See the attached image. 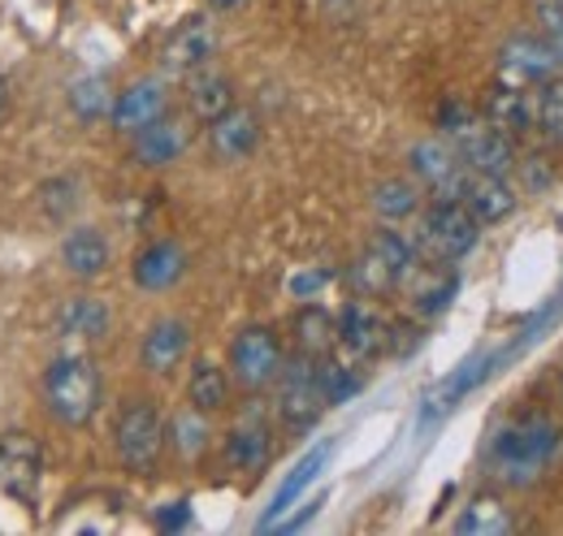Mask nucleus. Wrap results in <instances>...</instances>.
I'll list each match as a JSON object with an SVG mask.
<instances>
[{
	"instance_id": "obj_1",
	"label": "nucleus",
	"mask_w": 563,
	"mask_h": 536,
	"mask_svg": "<svg viewBox=\"0 0 563 536\" xmlns=\"http://www.w3.org/2000/svg\"><path fill=\"white\" fill-rule=\"evenodd\" d=\"M560 424L547 411H520L494 433L490 464L507 484L525 489V484H533L542 471L551 468V459L560 455Z\"/></svg>"
},
{
	"instance_id": "obj_2",
	"label": "nucleus",
	"mask_w": 563,
	"mask_h": 536,
	"mask_svg": "<svg viewBox=\"0 0 563 536\" xmlns=\"http://www.w3.org/2000/svg\"><path fill=\"white\" fill-rule=\"evenodd\" d=\"M100 394H104L100 368H96L91 355H82V350L57 355V359L48 364V372H44V402H48L53 420H62L66 428L91 424L96 411H100Z\"/></svg>"
},
{
	"instance_id": "obj_3",
	"label": "nucleus",
	"mask_w": 563,
	"mask_h": 536,
	"mask_svg": "<svg viewBox=\"0 0 563 536\" xmlns=\"http://www.w3.org/2000/svg\"><path fill=\"white\" fill-rule=\"evenodd\" d=\"M477 238H482V221L468 212L464 200H433L417 225V252L433 265H455L473 256Z\"/></svg>"
},
{
	"instance_id": "obj_4",
	"label": "nucleus",
	"mask_w": 563,
	"mask_h": 536,
	"mask_svg": "<svg viewBox=\"0 0 563 536\" xmlns=\"http://www.w3.org/2000/svg\"><path fill=\"white\" fill-rule=\"evenodd\" d=\"M169 442V428H165V415L156 411V402L131 399L122 406L118 424H113V446H118V459L131 471H147L161 464V450Z\"/></svg>"
},
{
	"instance_id": "obj_5",
	"label": "nucleus",
	"mask_w": 563,
	"mask_h": 536,
	"mask_svg": "<svg viewBox=\"0 0 563 536\" xmlns=\"http://www.w3.org/2000/svg\"><path fill=\"white\" fill-rule=\"evenodd\" d=\"M278 420L290 428V433H308V428H317V420L325 415V394H321V381H317V359H308V355H299L295 350V359H286L278 372Z\"/></svg>"
},
{
	"instance_id": "obj_6",
	"label": "nucleus",
	"mask_w": 563,
	"mask_h": 536,
	"mask_svg": "<svg viewBox=\"0 0 563 536\" xmlns=\"http://www.w3.org/2000/svg\"><path fill=\"white\" fill-rule=\"evenodd\" d=\"M408 169H412V178L421 182L433 200H460L464 187H468V174H473L460 160L451 138H421V143H412Z\"/></svg>"
},
{
	"instance_id": "obj_7",
	"label": "nucleus",
	"mask_w": 563,
	"mask_h": 536,
	"mask_svg": "<svg viewBox=\"0 0 563 536\" xmlns=\"http://www.w3.org/2000/svg\"><path fill=\"white\" fill-rule=\"evenodd\" d=\"M282 364H286V350H282L278 334L265 330V325H247L243 334L230 342V372H234V381L247 386V390L274 386Z\"/></svg>"
},
{
	"instance_id": "obj_8",
	"label": "nucleus",
	"mask_w": 563,
	"mask_h": 536,
	"mask_svg": "<svg viewBox=\"0 0 563 536\" xmlns=\"http://www.w3.org/2000/svg\"><path fill=\"white\" fill-rule=\"evenodd\" d=\"M44 480V446L31 433H0V493L31 502Z\"/></svg>"
},
{
	"instance_id": "obj_9",
	"label": "nucleus",
	"mask_w": 563,
	"mask_h": 536,
	"mask_svg": "<svg viewBox=\"0 0 563 536\" xmlns=\"http://www.w3.org/2000/svg\"><path fill=\"white\" fill-rule=\"evenodd\" d=\"M451 143L473 174H511L516 169V138L494 131L486 118H473L464 131L451 134Z\"/></svg>"
},
{
	"instance_id": "obj_10",
	"label": "nucleus",
	"mask_w": 563,
	"mask_h": 536,
	"mask_svg": "<svg viewBox=\"0 0 563 536\" xmlns=\"http://www.w3.org/2000/svg\"><path fill=\"white\" fill-rule=\"evenodd\" d=\"M551 74H560V57H555V44L551 40H542V35H516V40L503 44V53H498V82L538 87Z\"/></svg>"
},
{
	"instance_id": "obj_11",
	"label": "nucleus",
	"mask_w": 563,
	"mask_h": 536,
	"mask_svg": "<svg viewBox=\"0 0 563 536\" xmlns=\"http://www.w3.org/2000/svg\"><path fill=\"white\" fill-rule=\"evenodd\" d=\"M225 459H230V468L247 471V476L269 468V459H274V428H269L261 406H247L234 420V428L225 433Z\"/></svg>"
},
{
	"instance_id": "obj_12",
	"label": "nucleus",
	"mask_w": 563,
	"mask_h": 536,
	"mask_svg": "<svg viewBox=\"0 0 563 536\" xmlns=\"http://www.w3.org/2000/svg\"><path fill=\"white\" fill-rule=\"evenodd\" d=\"M165 113H169V91H165V82H161V78H140V82H131L126 91L113 96L109 122H113L118 134H140L143 126H152V122L165 118Z\"/></svg>"
},
{
	"instance_id": "obj_13",
	"label": "nucleus",
	"mask_w": 563,
	"mask_h": 536,
	"mask_svg": "<svg viewBox=\"0 0 563 536\" xmlns=\"http://www.w3.org/2000/svg\"><path fill=\"white\" fill-rule=\"evenodd\" d=\"M212 53H217V31H212V22L209 18H187V22L165 40V48H161V69L187 78V74L209 66Z\"/></svg>"
},
{
	"instance_id": "obj_14",
	"label": "nucleus",
	"mask_w": 563,
	"mask_h": 536,
	"mask_svg": "<svg viewBox=\"0 0 563 536\" xmlns=\"http://www.w3.org/2000/svg\"><path fill=\"white\" fill-rule=\"evenodd\" d=\"M187 350H191V325H187L183 316H161V321H152L147 334H143V346H140L143 372L169 377V372L187 359Z\"/></svg>"
},
{
	"instance_id": "obj_15",
	"label": "nucleus",
	"mask_w": 563,
	"mask_h": 536,
	"mask_svg": "<svg viewBox=\"0 0 563 536\" xmlns=\"http://www.w3.org/2000/svg\"><path fill=\"white\" fill-rule=\"evenodd\" d=\"M386 330L390 321L373 308V299H352L339 312V346L355 359H377L386 350Z\"/></svg>"
},
{
	"instance_id": "obj_16",
	"label": "nucleus",
	"mask_w": 563,
	"mask_h": 536,
	"mask_svg": "<svg viewBox=\"0 0 563 536\" xmlns=\"http://www.w3.org/2000/svg\"><path fill=\"white\" fill-rule=\"evenodd\" d=\"M209 147H212V156L225 160V165L247 160V156L261 147V118H256L252 109H243V104L225 109L221 118L209 122Z\"/></svg>"
},
{
	"instance_id": "obj_17",
	"label": "nucleus",
	"mask_w": 563,
	"mask_h": 536,
	"mask_svg": "<svg viewBox=\"0 0 563 536\" xmlns=\"http://www.w3.org/2000/svg\"><path fill=\"white\" fill-rule=\"evenodd\" d=\"M135 143V160L147 165V169H165V165H174V160H183V152L191 147V126H187V118H156L152 126H143L140 134H131Z\"/></svg>"
},
{
	"instance_id": "obj_18",
	"label": "nucleus",
	"mask_w": 563,
	"mask_h": 536,
	"mask_svg": "<svg viewBox=\"0 0 563 536\" xmlns=\"http://www.w3.org/2000/svg\"><path fill=\"white\" fill-rule=\"evenodd\" d=\"M494 364H498V355H482V359H468L464 368H455L446 381H438V386L424 394L421 420H429V424H433V420H446V415H451L460 402L468 399V394H473V390H477V386L490 377Z\"/></svg>"
},
{
	"instance_id": "obj_19",
	"label": "nucleus",
	"mask_w": 563,
	"mask_h": 536,
	"mask_svg": "<svg viewBox=\"0 0 563 536\" xmlns=\"http://www.w3.org/2000/svg\"><path fill=\"white\" fill-rule=\"evenodd\" d=\"M325 464H330V442L312 446V450H308V455H303V459L290 468V476L278 484V493L269 498V511L261 515V528H278L282 515H286V511H290V506H295V502H299V498H303V493L317 484V476L325 471Z\"/></svg>"
},
{
	"instance_id": "obj_20",
	"label": "nucleus",
	"mask_w": 563,
	"mask_h": 536,
	"mask_svg": "<svg viewBox=\"0 0 563 536\" xmlns=\"http://www.w3.org/2000/svg\"><path fill=\"white\" fill-rule=\"evenodd\" d=\"M187 272V252L174 243V238H156L147 243L135 260V286L147 290V294H161L169 286H178Z\"/></svg>"
},
{
	"instance_id": "obj_21",
	"label": "nucleus",
	"mask_w": 563,
	"mask_h": 536,
	"mask_svg": "<svg viewBox=\"0 0 563 536\" xmlns=\"http://www.w3.org/2000/svg\"><path fill=\"white\" fill-rule=\"evenodd\" d=\"M460 200L468 203V212L482 221V225H498L516 212V187L507 182V174H468V187Z\"/></svg>"
},
{
	"instance_id": "obj_22",
	"label": "nucleus",
	"mask_w": 563,
	"mask_h": 536,
	"mask_svg": "<svg viewBox=\"0 0 563 536\" xmlns=\"http://www.w3.org/2000/svg\"><path fill=\"white\" fill-rule=\"evenodd\" d=\"M494 131L503 134H525L533 131V87H511V82H494V91L486 96V113Z\"/></svg>"
},
{
	"instance_id": "obj_23",
	"label": "nucleus",
	"mask_w": 563,
	"mask_h": 536,
	"mask_svg": "<svg viewBox=\"0 0 563 536\" xmlns=\"http://www.w3.org/2000/svg\"><path fill=\"white\" fill-rule=\"evenodd\" d=\"M290 330H295V350L308 355V359H325L339 346V316L325 312V308H317V303L299 308L295 321H290Z\"/></svg>"
},
{
	"instance_id": "obj_24",
	"label": "nucleus",
	"mask_w": 563,
	"mask_h": 536,
	"mask_svg": "<svg viewBox=\"0 0 563 536\" xmlns=\"http://www.w3.org/2000/svg\"><path fill=\"white\" fill-rule=\"evenodd\" d=\"M57 334L66 342H100L109 334V308L96 294H74L57 312Z\"/></svg>"
},
{
	"instance_id": "obj_25",
	"label": "nucleus",
	"mask_w": 563,
	"mask_h": 536,
	"mask_svg": "<svg viewBox=\"0 0 563 536\" xmlns=\"http://www.w3.org/2000/svg\"><path fill=\"white\" fill-rule=\"evenodd\" d=\"M187 104H191V113L200 122H212L225 109H234V82L212 66L196 69V74H187Z\"/></svg>"
},
{
	"instance_id": "obj_26",
	"label": "nucleus",
	"mask_w": 563,
	"mask_h": 536,
	"mask_svg": "<svg viewBox=\"0 0 563 536\" xmlns=\"http://www.w3.org/2000/svg\"><path fill=\"white\" fill-rule=\"evenodd\" d=\"M62 265L70 268L74 277H100L109 268V238L91 225H78L62 243Z\"/></svg>"
},
{
	"instance_id": "obj_27",
	"label": "nucleus",
	"mask_w": 563,
	"mask_h": 536,
	"mask_svg": "<svg viewBox=\"0 0 563 536\" xmlns=\"http://www.w3.org/2000/svg\"><path fill=\"white\" fill-rule=\"evenodd\" d=\"M511 528H516V520H511V511L494 493H477L460 511V520H455V533L464 536H507Z\"/></svg>"
},
{
	"instance_id": "obj_28",
	"label": "nucleus",
	"mask_w": 563,
	"mask_h": 536,
	"mask_svg": "<svg viewBox=\"0 0 563 536\" xmlns=\"http://www.w3.org/2000/svg\"><path fill=\"white\" fill-rule=\"evenodd\" d=\"M347 277H352V286H355V294H360V299H386L390 290H399V286H404V277L386 265V256H382V252H373V247H364V252H360V260L352 265Z\"/></svg>"
},
{
	"instance_id": "obj_29",
	"label": "nucleus",
	"mask_w": 563,
	"mask_h": 536,
	"mask_svg": "<svg viewBox=\"0 0 563 536\" xmlns=\"http://www.w3.org/2000/svg\"><path fill=\"white\" fill-rule=\"evenodd\" d=\"M373 212L382 221H408L421 212V182L417 178H386L373 187Z\"/></svg>"
},
{
	"instance_id": "obj_30",
	"label": "nucleus",
	"mask_w": 563,
	"mask_h": 536,
	"mask_svg": "<svg viewBox=\"0 0 563 536\" xmlns=\"http://www.w3.org/2000/svg\"><path fill=\"white\" fill-rule=\"evenodd\" d=\"M187 394H191V406H200L205 415L225 411V406H230V377H225V368L212 364V359H200V364L191 368Z\"/></svg>"
},
{
	"instance_id": "obj_31",
	"label": "nucleus",
	"mask_w": 563,
	"mask_h": 536,
	"mask_svg": "<svg viewBox=\"0 0 563 536\" xmlns=\"http://www.w3.org/2000/svg\"><path fill=\"white\" fill-rule=\"evenodd\" d=\"M417 312L421 316H438V312H446L451 308V299H455V286H460V277L451 272V268H421L417 265Z\"/></svg>"
},
{
	"instance_id": "obj_32",
	"label": "nucleus",
	"mask_w": 563,
	"mask_h": 536,
	"mask_svg": "<svg viewBox=\"0 0 563 536\" xmlns=\"http://www.w3.org/2000/svg\"><path fill=\"white\" fill-rule=\"evenodd\" d=\"M533 126L563 147V74H551L533 87Z\"/></svg>"
},
{
	"instance_id": "obj_33",
	"label": "nucleus",
	"mask_w": 563,
	"mask_h": 536,
	"mask_svg": "<svg viewBox=\"0 0 563 536\" xmlns=\"http://www.w3.org/2000/svg\"><path fill=\"white\" fill-rule=\"evenodd\" d=\"M70 109L78 122H100L113 113V91H109V78L100 74H87L70 87Z\"/></svg>"
},
{
	"instance_id": "obj_34",
	"label": "nucleus",
	"mask_w": 563,
	"mask_h": 536,
	"mask_svg": "<svg viewBox=\"0 0 563 536\" xmlns=\"http://www.w3.org/2000/svg\"><path fill=\"white\" fill-rule=\"evenodd\" d=\"M317 381H321V394H325L330 406H343V402H352L364 390V377L355 372L352 364H339L334 355L317 359Z\"/></svg>"
},
{
	"instance_id": "obj_35",
	"label": "nucleus",
	"mask_w": 563,
	"mask_h": 536,
	"mask_svg": "<svg viewBox=\"0 0 563 536\" xmlns=\"http://www.w3.org/2000/svg\"><path fill=\"white\" fill-rule=\"evenodd\" d=\"M169 442H174V450H178L183 459H200V455L209 450V420H205V411H200V406L178 411V415L169 420Z\"/></svg>"
},
{
	"instance_id": "obj_36",
	"label": "nucleus",
	"mask_w": 563,
	"mask_h": 536,
	"mask_svg": "<svg viewBox=\"0 0 563 536\" xmlns=\"http://www.w3.org/2000/svg\"><path fill=\"white\" fill-rule=\"evenodd\" d=\"M330 281H334V272H330V268H303V272H295L286 286H290V294H295V299H317Z\"/></svg>"
},
{
	"instance_id": "obj_37",
	"label": "nucleus",
	"mask_w": 563,
	"mask_h": 536,
	"mask_svg": "<svg viewBox=\"0 0 563 536\" xmlns=\"http://www.w3.org/2000/svg\"><path fill=\"white\" fill-rule=\"evenodd\" d=\"M78 187H74L70 178H57V182H48L44 187V212L48 216H66L74 203H78V196H74Z\"/></svg>"
},
{
	"instance_id": "obj_38",
	"label": "nucleus",
	"mask_w": 563,
	"mask_h": 536,
	"mask_svg": "<svg viewBox=\"0 0 563 536\" xmlns=\"http://www.w3.org/2000/svg\"><path fill=\"white\" fill-rule=\"evenodd\" d=\"M417 346H421V330H417V325L395 321V325L386 330V350H390V355H408V350H417Z\"/></svg>"
},
{
	"instance_id": "obj_39",
	"label": "nucleus",
	"mask_w": 563,
	"mask_h": 536,
	"mask_svg": "<svg viewBox=\"0 0 563 536\" xmlns=\"http://www.w3.org/2000/svg\"><path fill=\"white\" fill-rule=\"evenodd\" d=\"M187 524H191V506L187 502H169L165 511H156V528H165V533H178Z\"/></svg>"
},
{
	"instance_id": "obj_40",
	"label": "nucleus",
	"mask_w": 563,
	"mask_h": 536,
	"mask_svg": "<svg viewBox=\"0 0 563 536\" xmlns=\"http://www.w3.org/2000/svg\"><path fill=\"white\" fill-rule=\"evenodd\" d=\"M538 22L547 35H560L563 31V0H538Z\"/></svg>"
},
{
	"instance_id": "obj_41",
	"label": "nucleus",
	"mask_w": 563,
	"mask_h": 536,
	"mask_svg": "<svg viewBox=\"0 0 563 536\" xmlns=\"http://www.w3.org/2000/svg\"><path fill=\"white\" fill-rule=\"evenodd\" d=\"M212 9H243V4H247V0H209Z\"/></svg>"
},
{
	"instance_id": "obj_42",
	"label": "nucleus",
	"mask_w": 563,
	"mask_h": 536,
	"mask_svg": "<svg viewBox=\"0 0 563 536\" xmlns=\"http://www.w3.org/2000/svg\"><path fill=\"white\" fill-rule=\"evenodd\" d=\"M4 109H9V82L0 78V118H4Z\"/></svg>"
},
{
	"instance_id": "obj_43",
	"label": "nucleus",
	"mask_w": 563,
	"mask_h": 536,
	"mask_svg": "<svg viewBox=\"0 0 563 536\" xmlns=\"http://www.w3.org/2000/svg\"><path fill=\"white\" fill-rule=\"evenodd\" d=\"M547 40L555 44V57H560V69H563V31H560V35H547Z\"/></svg>"
},
{
	"instance_id": "obj_44",
	"label": "nucleus",
	"mask_w": 563,
	"mask_h": 536,
	"mask_svg": "<svg viewBox=\"0 0 563 536\" xmlns=\"http://www.w3.org/2000/svg\"><path fill=\"white\" fill-rule=\"evenodd\" d=\"M330 4H334V0H330Z\"/></svg>"
}]
</instances>
